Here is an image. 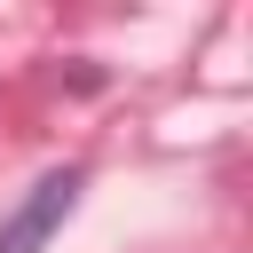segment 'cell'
Here are the masks:
<instances>
[{
  "instance_id": "cell-1",
  "label": "cell",
  "mask_w": 253,
  "mask_h": 253,
  "mask_svg": "<svg viewBox=\"0 0 253 253\" xmlns=\"http://www.w3.org/2000/svg\"><path fill=\"white\" fill-rule=\"evenodd\" d=\"M79 182H87V166H55V174H40V182H32V198L0 221V253H40V245H47V229L71 213Z\"/></svg>"
}]
</instances>
